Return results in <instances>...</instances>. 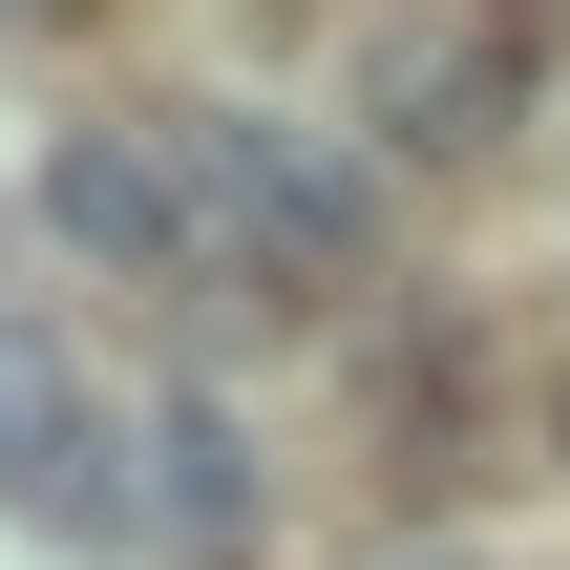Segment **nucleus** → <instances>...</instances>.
I'll return each instance as SVG.
<instances>
[{"label": "nucleus", "instance_id": "f257e3e1", "mask_svg": "<svg viewBox=\"0 0 570 570\" xmlns=\"http://www.w3.org/2000/svg\"><path fill=\"white\" fill-rule=\"evenodd\" d=\"M169 169L212 190V254H254L275 296H360L381 275V190L317 148V127H254V106H190L169 127Z\"/></svg>", "mask_w": 570, "mask_h": 570}, {"label": "nucleus", "instance_id": "f03ea898", "mask_svg": "<svg viewBox=\"0 0 570 570\" xmlns=\"http://www.w3.org/2000/svg\"><path fill=\"white\" fill-rule=\"evenodd\" d=\"M0 508H21L42 550H127V529H148L127 423L85 402V360H63V317H42V296H0Z\"/></svg>", "mask_w": 570, "mask_h": 570}, {"label": "nucleus", "instance_id": "7ed1b4c3", "mask_svg": "<svg viewBox=\"0 0 570 570\" xmlns=\"http://www.w3.org/2000/svg\"><path fill=\"white\" fill-rule=\"evenodd\" d=\"M42 233L106 275H212V190L169 169V127H63L42 148Z\"/></svg>", "mask_w": 570, "mask_h": 570}, {"label": "nucleus", "instance_id": "20e7f679", "mask_svg": "<svg viewBox=\"0 0 570 570\" xmlns=\"http://www.w3.org/2000/svg\"><path fill=\"white\" fill-rule=\"evenodd\" d=\"M360 127H381V148H487V127H508V21H487V0L360 21Z\"/></svg>", "mask_w": 570, "mask_h": 570}, {"label": "nucleus", "instance_id": "39448f33", "mask_svg": "<svg viewBox=\"0 0 570 570\" xmlns=\"http://www.w3.org/2000/svg\"><path fill=\"white\" fill-rule=\"evenodd\" d=\"M148 529L169 550H254V444H233V402H148Z\"/></svg>", "mask_w": 570, "mask_h": 570}, {"label": "nucleus", "instance_id": "423d86ee", "mask_svg": "<svg viewBox=\"0 0 570 570\" xmlns=\"http://www.w3.org/2000/svg\"><path fill=\"white\" fill-rule=\"evenodd\" d=\"M402 570H487V550H402Z\"/></svg>", "mask_w": 570, "mask_h": 570}]
</instances>
